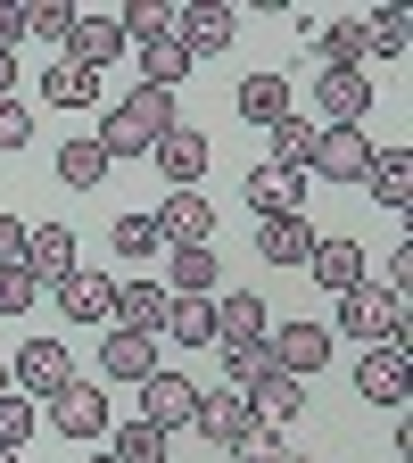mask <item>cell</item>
I'll return each instance as SVG.
<instances>
[{"mask_svg":"<svg viewBox=\"0 0 413 463\" xmlns=\"http://www.w3.org/2000/svg\"><path fill=\"white\" fill-rule=\"evenodd\" d=\"M149 157H157V174H165V191H199V174H207V133H199V125H165Z\"/></svg>","mask_w":413,"mask_h":463,"instance_id":"7","label":"cell"},{"mask_svg":"<svg viewBox=\"0 0 413 463\" xmlns=\"http://www.w3.org/2000/svg\"><path fill=\"white\" fill-rule=\"evenodd\" d=\"M165 125H174V91H157V83H133L125 99H116V108L99 116V133H91V141H99V149H108V165H116V157H149Z\"/></svg>","mask_w":413,"mask_h":463,"instance_id":"1","label":"cell"},{"mask_svg":"<svg viewBox=\"0 0 413 463\" xmlns=\"http://www.w3.org/2000/svg\"><path fill=\"white\" fill-rule=\"evenodd\" d=\"M108 455H116V463H165V430L133 414V422H116V447H108Z\"/></svg>","mask_w":413,"mask_h":463,"instance_id":"34","label":"cell"},{"mask_svg":"<svg viewBox=\"0 0 413 463\" xmlns=\"http://www.w3.org/2000/svg\"><path fill=\"white\" fill-rule=\"evenodd\" d=\"M249 405H257V422H273V430H281V422H298V414H306V381L265 373V381L249 389Z\"/></svg>","mask_w":413,"mask_h":463,"instance_id":"24","label":"cell"},{"mask_svg":"<svg viewBox=\"0 0 413 463\" xmlns=\"http://www.w3.org/2000/svg\"><path fill=\"white\" fill-rule=\"evenodd\" d=\"M9 381H17V397L50 405L58 389L75 381V364H67V347H58V339H25V347H17V364H9Z\"/></svg>","mask_w":413,"mask_h":463,"instance_id":"3","label":"cell"},{"mask_svg":"<svg viewBox=\"0 0 413 463\" xmlns=\"http://www.w3.org/2000/svg\"><path fill=\"white\" fill-rule=\"evenodd\" d=\"M125 50H133V42L116 33V17H108V9H75V33H67V50H58V58H75V67H91V75H99V67H116Z\"/></svg>","mask_w":413,"mask_h":463,"instance_id":"9","label":"cell"},{"mask_svg":"<svg viewBox=\"0 0 413 463\" xmlns=\"http://www.w3.org/2000/svg\"><path fill=\"white\" fill-rule=\"evenodd\" d=\"M25 265H33L42 289L67 281V273H75V232H67V223H33V232H25Z\"/></svg>","mask_w":413,"mask_h":463,"instance_id":"17","label":"cell"},{"mask_svg":"<svg viewBox=\"0 0 413 463\" xmlns=\"http://www.w3.org/2000/svg\"><path fill=\"white\" fill-rule=\"evenodd\" d=\"M108 307H116V273H67V281H58V315H67V323H108Z\"/></svg>","mask_w":413,"mask_h":463,"instance_id":"16","label":"cell"},{"mask_svg":"<svg viewBox=\"0 0 413 463\" xmlns=\"http://www.w3.org/2000/svg\"><path fill=\"white\" fill-rule=\"evenodd\" d=\"M42 91H50V108H91V99H99V75H91V67H75V58H50Z\"/></svg>","mask_w":413,"mask_h":463,"instance_id":"28","label":"cell"},{"mask_svg":"<svg viewBox=\"0 0 413 463\" xmlns=\"http://www.w3.org/2000/svg\"><path fill=\"white\" fill-rule=\"evenodd\" d=\"M249 207H257V215H298V207H306V174L257 165V174H249Z\"/></svg>","mask_w":413,"mask_h":463,"instance_id":"22","label":"cell"},{"mask_svg":"<svg viewBox=\"0 0 413 463\" xmlns=\"http://www.w3.org/2000/svg\"><path fill=\"white\" fill-rule=\"evenodd\" d=\"M33 422H42V414H33V397L0 389V447H25V439H33Z\"/></svg>","mask_w":413,"mask_h":463,"instance_id":"38","label":"cell"},{"mask_svg":"<svg viewBox=\"0 0 413 463\" xmlns=\"http://www.w3.org/2000/svg\"><path fill=\"white\" fill-rule=\"evenodd\" d=\"M215 347H223V389H240V397H249V389H257V381L273 373L265 339H215Z\"/></svg>","mask_w":413,"mask_h":463,"instance_id":"27","label":"cell"},{"mask_svg":"<svg viewBox=\"0 0 413 463\" xmlns=\"http://www.w3.org/2000/svg\"><path fill=\"white\" fill-rule=\"evenodd\" d=\"M364 165H372V141L356 133V125H323L314 133V183H364Z\"/></svg>","mask_w":413,"mask_h":463,"instance_id":"6","label":"cell"},{"mask_svg":"<svg viewBox=\"0 0 413 463\" xmlns=\"http://www.w3.org/2000/svg\"><path fill=\"white\" fill-rule=\"evenodd\" d=\"M25 42V0H0V50Z\"/></svg>","mask_w":413,"mask_h":463,"instance_id":"43","label":"cell"},{"mask_svg":"<svg viewBox=\"0 0 413 463\" xmlns=\"http://www.w3.org/2000/svg\"><path fill=\"white\" fill-rule=\"evenodd\" d=\"M380 289H389V298H405V289H413V249H389V273H372Z\"/></svg>","mask_w":413,"mask_h":463,"instance_id":"41","label":"cell"},{"mask_svg":"<svg viewBox=\"0 0 413 463\" xmlns=\"http://www.w3.org/2000/svg\"><path fill=\"white\" fill-rule=\"evenodd\" d=\"M215 281H223L215 249H174V298H215Z\"/></svg>","mask_w":413,"mask_h":463,"instance_id":"31","label":"cell"},{"mask_svg":"<svg viewBox=\"0 0 413 463\" xmlns=\"http://www.w3.org/2000/svg\"><path fill=\"white\" fill-rule=\"evenodd\" d=\"M191 414H199V389H191L183 373H165V364H157V373L141 381V422H157V430L174 439V430H183Z\"/></svg>","mask_w":413,"mask_h":463,"instance_id":"10","label":"cell"},{"mask_svg":"<svg viewBox=\"0 0 413 463\" xmlns=\"http://www.w3.org/2000/svg\"><path fill=\"white\" fill-rule=\"evenodd\" d=\"M9 83H17V50H0V99H9Z\"/></svg>","mask_w":413,"mask_h":463,"instance_id":"44","label":"cell"},{"mask_svg":"<svg viewBox=\"0 0 413 463\" xmlns=\"http://www.w3.org/2000/svg\"><path fill=\"white\" fill-rule=\"evenodd\" d=\"M273 165H281V174H306V165H314V116L289 108L281 125H273Z\"/></svg>","mask_w":413,"mask_h":463,"instance_id":"26","label":"cell"},{"mask_svg":"<svg viewBox=\"0 0 413 463\" xmlns=\"http://www.w3.org/2000/svg\"><path fill=\"white\" fill-rule=\"evenodd\" d=\"M0 265H25V223L0 215Z\"/></svg>","mask_w":413,"mask_h":463,"instance_id":"42","label":"cell"},{"mask_svg":"<svg viewBox=\"0 0 413 463\" xmlns=\"http://www.w3.org/2000/svg\"><path fill=\"white\" fill-rule=\"evenodd\" d=\"M0 389H9V364H0Z\"/></svg>","mask_w":413,"mask_h":463,"instance_id":"47","label":"cell"},{"mask_svg":"<svg viewBox=\"0 0 413 463\" xmlns=\"http://www.w3.org/2000/svg\"><path fill=\"white\" fill-rule=\"evenodd\" d=\"M174 33H183L191 58H215V50L240 42V17H231V0H183V9H174Z\"/></svg>","mask_w":413,"mask_h":463,"instance_id":"2","label":"cell"},{"mask_svg":"<svg viewBox=\"0 0 413 463\" xmlns=\"http://www.w3.org/2000/svg\"><path fill=\"white\" fill-rule=\"evenodd\" d=\"M25 33H33L42 50H67V33H75V0H25Z\"/></svg>","mask_w":413,"mask_h":463,"instance_id":"33","label":"cell"},{"mask_svg":"<svg viewBox=\"0 0 413 463\" xmlns=\"http://www.w3.org/2000/svg\"><path fill=\"white\" fill-rule=\"evenodd\" d=\"M356 397L364 405H405V356H397V347H364V364H356Z\"/></svg>","mask_w":413,"mask_h":463,"instance_id":"18","label":"cell"},{"mask_svg":"<svg viewBox=\"0 0 413 463\" xmlns=\"http://www.w3.org/2000/svg\"><path fill=\"white\" fill-rule=\"evenodd\" d=\"M165 307H174V289L165 281H116V307H108V323L116 331H165Z\"/></svg>","mask_w":413,"mask_h":463,"instance_id":"12","label":"cell"},{"mask_svg":"<svg viewBox=\"0 0 413 463\" xmlns=\"http://www.w3.org/2000/svg\"><path fill=\"white\" fill-rule=\"evenodd\" d=\"M281 463H314V455H281Z\"/></svg>","mask_w":413,"mask_h":463,"instance_id":"46","label":"cell"},{"mask_svg":"<svg viewBox=\"0 0 413 463\" xmlns=\"http://www.w3.org/2000/svg\"><path fill=\"white\" fill-rule=\"evenodd\" d=\"M265 356H273V373L306 381V373L331 364V331L323 323H281V331H265Z\"/></svg>","mask_w":413,"mask_h":463,"instance_id":"4","label":"cell"},{"mask_svg":"<svg viewBox=\"0 0 413 463\" xmlns=\"http://www.w3.org/2000/svg\"><path fill=\"white\" fill-rule=\"evenodd\" d=\"M157 339L207 347V339H215V298H174V307H165V331H157Z\"/></svg>","mask_w":413,"mask_h":463,"instance_id":"29","label":"cell"},{"mask_svg":"<svg viewBox=\"0 0 413 463\" xmlns=\"http://www.w3.org/2000/svg\"><path fill=\"white\" fill-rule=\"evenodd\" d=\"M91 463H116V455H91Z\"/></svg>","mask_w":413,"mask_h":463,"instance_id":"48","label":"cell"},{"mask_svg":"<svg viewBox=\"0 0 413 463\" xmlns=\"http://www.w3.org/2000/svg\"><path fill=\"white\" fill-rule=\"evenodd\" d=\"M207 232H215L207 191H165V207H157V241L165 249H207Z\"/></svg>","mask_w":413,"mask_h":463,"instance_id":"11","label":"cell"},{"mask_svg":"<svg viewBox=\"0 0 413 463\" xmlns=\"http://www.w3.org/2000/svg\"><path fill=\"white\" fill-rule=\"evenodd\" d=\"M0 463H25V455H17V447H0Z\"/></svg>","mask_w":413,"mask_h":463,"instance_id":"45","label":"cell"},{"mask_svg":"<svg viewBox=\"0 0 413 463\" xmlns=\"http://www.w3.org/2000/svg\"><path fill=\"white\" fill-rule=\"evenodd\" d=\"M397 315H405V298H389L372 273H364L356 289H339V331H347V339H380Z\"/></svg>","mask_w":413,"mask_h":463,"instance_id":"8","label":"cell"},{"mask_svg":"<svg viewBox=\"0 0 413 463\" xmlns=\"http://www.w3.org/2000/svg\"><path fill=\"white\" fill-rule=\"evenodd\" d=\"M240 116L249 125H281L289 116V75H249L240 83Z\"/></svg>","mask_w":413,"mask_h":463,"instance_id":"30","label":"cell"},{"mask_svg":"<svg viewBox=\"0 0 413 463\" xmlns=\"http://www.w3.org/2000/svg\"><path fill=\"white\" fill-rule=\"evenodd\" d=\"M356 25H364V50H380V58H397V50L413 42L405 9H372V17H356Z\"/></svg>","mask_w":413,"mask_h":463,"instance_id":"36","label":"cell"},{"mask_svg":"<svg viewBox=\"0 0 413 463\" xmlns=\"http://www.w3.org/2000/svg\"><path fill=\"white\" fill-rule=\"evenodd\" d=\"M116 33H125V42H157V33H174V0H133V9H116Z\"/></svg>","mask_w":413,"mask_h":463,"instance_id":"35","label":"cell"},{"mask_svg":"<svg viewBox=\"0 0 413 463\" xmlns=\"http://www.w3.org/2000/svg\"><path fill=\"white\" fill-rule=\"evenodd\" d=\"M364 191H372L380 207H405V199H413V149H405V141L372 149V165H364Z\"/></svg>","mask_w":413,"mask_h":463,"instance_id":"20","label":"cell"},{"mask_svg":"<svg viewBox=\"0 0 413 463\" xmlns=\"http://www.w3.org/2000/svg\"><path fill=\"white\" fill-rule=\"evenodd\" d=\"M108 241H116V257H157V249H165V241H157V215H116Z\"/></svg>","mask_w":413,"mask_h":463,"instance_id":"37","label":"cell"},{"mask_svg":"<svg viewBox=\"0 0 413 463\" xmlns=\"http://www.w3.org/2000/svg\"><path fill=\"white\" fill-rule=\"evenodd\" d=\"M298 273H314L331 298H339V289H356V281H364V249H356V241H314Z\"/></svg>","mask_w":413,"mask_h":463,"instance_id":"19","label":"cell"},{"mask_svg":"<svg viewBox=\"0 0 413 463\" xmlns=\"http://www.w3.org/2000/svg\"><path fill=\"white\" fill-rule=\"evenodd\" d=\"M191 430H199V439H215V447H249V430H257V405H249L240 389H199V414H191Z\"/></svg>","mask_w":413,"mask_h":463,"instance_id":"5","label":"cell"},{"mask_svg":"<svg viewBox=\"0 0 413 463\" xmlns=\"http://www.w3.org/2000/svg\"><path fill=\"white\" fill-rule=\"evenodd\" d=\"M199 67V58L183 50V33H157V42H141V83H157V91H174V83H183Z\"/></svg>","mask_w":413,"mask_h":463,"instance_id":"25","label":"cell"},{"mask_svg":"<svg viewBox=\"0 0 413 463\" xmlns=\"http://www.w3.org/2000/svg\"><path fill=\"white\" fill-rule=\"evenodd\" d=\"M58 183H67V191H99L108 183V149L99 141H67V149H58Z\"/></svg>","mask_w":413,"mask_h":463,"instance_id":"32","label":"cell"},{"mask_svg":"<svg viewBox=\"0 0 413 463\" xmlns=\"http://www.w3.org/2000/svg\"><path fill=\"white\" fill-rule=\"evenodd\" d=\"M50 422L67 430V439H99L108 430V389L99 381H67V389L50 397Z\"/></svg>","mask_w":413,"mask_h":463,"instance_id":"13","label":"cell"},{"mask_svg":"<svg viewBox=\"0 0 413 463\" xmlns=\"http://www.w3.org/2000/svg\"><path fill=\"white\" fill-rule=\"evenodd\" d=\"M265 331H273V315L257 289H223L215 298V339H265Z\"/></svg>","mask_w":413,"mask_h":463,"instance_id":"23","label":"cell"},{"mask_svg":"<svg viewBox=\"0 0 413 463\" xmlns=\"http://www.w3.org/2000/svg\"><path fill=\"white\" fill-rule=\"evenodd\" d=\"M33 141V108L25 99H0V149H25Z\"/></svg>","mask_w":413,"mask_h":463,"instance_id":"40","label":"cell"},{"mask_svg":"<svg viewBox=\"0 0 413 463\" xmlns=\"http://www.w3.org/2000/svg\"><path fill=\"white\" fill-rule=\"evenodd\" d=\"M99 373L141 389V381L157 373V339H149V331H116V323H108V339H99Z\"/></svg>","mask_w":413,"mask_h":463,"instance_id":"15","label":"cell"},{"mask_svg":"<svg viewBox=\"0 0 413 463\" xmlns=\"http://www.w3.org/2000/svg\"><path fill=\"white\" fill-rule=\"evenodd\" d=\"M42 298V281H33V265H0V315H25Z\"/></svg>","mask_w":413,"mask_h":463,"instance_id":"39","label":"cell"},{"mask_svg":"<svg viewBox=\"0 0 413 463\" xmlns=\"http://www.w3.org/2000/svg\"><path fill=\"white\" fill-rule=\"evenodd\" d=\"M306 249H314V223L306 215H265L257 223V257L265 265H306Z\"/></svg>","mask_w":413,"mask_h":463,"instance_id":"21","label":"cell"},{"mask_svg":"<svg viewBox=\"0 0 413 463\" xmlns=\"http://www.w3.org/2000/svg\"><path fill=\"white\" fill-rule=\"evenodd\" d=\"M314 108H323V125H364V116H372V75L314 67Z\"/></svg>","mask_w":413,"mask_h":463,"instance_id":"14","label":"cell"}]
</instances>
